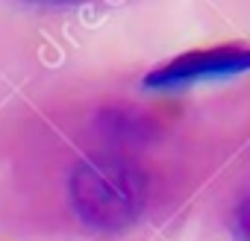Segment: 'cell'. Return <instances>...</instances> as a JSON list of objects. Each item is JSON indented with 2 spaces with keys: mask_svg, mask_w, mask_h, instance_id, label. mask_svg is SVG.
I'll return each mask as SVG.
<instances>
[{
  "mask_svg": "<svg viewBox=\"0 0 250 241\" xmlns=\"http://www.w3.org/2000/svg\"><path fill=\"white\" fill-rule=\"evenodd\" d=\"M247 65H250V50L244 44H221L212 50H191V53H183L165 65L153 68L145 77V88H156V91L188 88L194 82L244 74Z\"/></svg>",
  "mask_w": 250,
  "mask_h": 241,
  "instance_id": "cell-1",
  "label": "cell"
},
{
  "mask_svg": "<svg viewBox=\"0 0 250 241\" xmlns=\"http://www.w3.org/2000/svg\"><path fill=\"white\" fill-rule=\"evenodd\" d=\"M74 197L77 206L88 221L97 223H115L118 215L130 218L133 215V180L115 168H97L83 165L74 180Z\"/></svg>",
  "mask_w": 250,
  "mask_h": 241,
  "instance_id": "cell-2",
  "label": "cell"
}]
</instances>
